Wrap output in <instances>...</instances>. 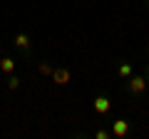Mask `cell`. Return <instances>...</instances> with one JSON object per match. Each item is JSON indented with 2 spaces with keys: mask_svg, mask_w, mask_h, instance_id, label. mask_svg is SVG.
Wrapping results in <instances>:
<instances>
[{
  "mask_svg": "<svg viewBox=\"0 0 149 139\" xmlns=\"http://www.w3.org/2000/svg\"><path fill=\"white\" fill-rule=\"evenodd\" d=\"M0 70H3V72H8V75H10V72H15V60H13V57H3V60H0Z\"/></svg>",
  "mask_w": 149,
  "mask_h": 139,
  "instance_id": "5",
  "label": "cell"
},
{
  "mask_svg": "<svg viewBox=\"0 0 149 139\" xmlns=\"http://www.w3.org/2000/svg\"><path fill=\"white\" fill-rule=\"evenodd\" d=\"M129 75H132V65L122 62V65H119V77H129Z\"/></svg>",
  "mask_w": 149,
  "mask_h": 139,
  "instance_id": "7",
  "label": "cell"
},
{
  "mask_svg": "<svg viewBox=\"0 0 149 139\" xmlns=\"http://www.w3.org/2000/svg\"><path fill=\"white\" fill-rule=\"evenodd\" d=\"M147 75H149V65H147Z\"/></svg>",
  "mask_w": 149,
  "mask_h": 139,
  "instance_id": "11",
  "label": "cell"
},
{
  "mask_svg": "<svg viewBox=\"0 0 149 139\" xmlns=\"http://www.w3.org/2000/svg\"><path fill=\"white\" fill-rule=\"evenodd\" d=\"M144 87H147V80L144 77H132V82H129V90L137 95V92H144Z\"/></svg>",
  "mask_w": 149,
  "mask_h": 139,
  "instance_id": "4",
  "label": "cell"
},
{
  "mask_svg": "<svg viewBox=\"0 0 149 139\" xmlns=\"http://www.w3.org/2000/svg\"><path fill=\"white\" fill-rule=\"evenodd\" d=\"M112 134L109 132H104V129H100V132H97V139H109Z\"/></svg>",
  "mask_w": 149,
  "mask_h": 139,
  "instance_id": "10",
  "label": "cell"
},
{
  "mask_svg": "<svg viewBox=\"0 0 149 139\" xmlns=\"http://www.w3.org/2000/svg\"><path fill=\"white\" fill-rule=\"evenodd\" d=\"M40 72H42V75H52V67H50L47 62H42L40 65Z\"/></svg>",
  "mask_w": 149,
  "mask_h": 139,
  "instance_id": "9",
  "label": "cell"
},
{
  "mask_svg": "<svg viewBox=\"0 0 149 139\" xmlns=\"http://www.w3.org/2000/svg\"><path fill=\"white\" fill-rule=\"evenodd\" d=\"M127 134H129V124L124 119H117L112 127V137H127Z\"/></svg>",
  "mask_w": 149,
  "mask_h": 139,
  "instance_id": "1",
  "label": "cell"
},
{
  "mask_svg": "<svg viewBox=\"0 0 149 139\" xmlns=\"http://www.w3.org/2000/svg\"><path fill=\"white\" fill-rule=\"evenodd\" d=\"M52 82L55 85H67L70 82V70H52Z\"/></svg>",
  "mask_w": 149,
  "mask_h": 139,
  "instance_id": "2",
  "label": "cell"
},
{
  "mask_svg": "<svg viewBox=\"0 0 149 139\" xmlns=\"http://www.w3.org/2000/svg\"><path fill=\"white\" fill-rule=\"evenodd\" d=\"M8 87H10V90H17V87H20V80H17V77H10V80H8Z\"/></svg>",
  "mask_w": 149,
  "mask_h": 139,
  "instance_id": "8",
  "label": "cell"
},
{
  "mask_svg": "<svg viewBox=\"0 0 149 139\" xmlns=\"http://www.w3.org/2000/svg\"><path fill=\"white\" fill-rule=\"evenodd\" d=\"M109 107H112V104H109L107 97H97V99H95V112L97 114H107V112H109Z\"/></svg>",
  "mask_w": 149,
  "mask_h": 139,
  "instance_id": "3",
  "label": "cell"
},
{
  "mask_svg": "<svg viewBox=\"0 0 149 139\" xmlns=\"http://www.w3.org/2000/svg\"><path fill=\"white\" fill-rule=\"evenodd\" d=\"M15 45H17L20 50H25L27 45H30V38H27L25 32H20V35H15Z\"/></svg>",
  "mask_w": 149,
  "mask_h": 139,
  "instance_id": "6",
  "label": "cell"
}]
</instances>
